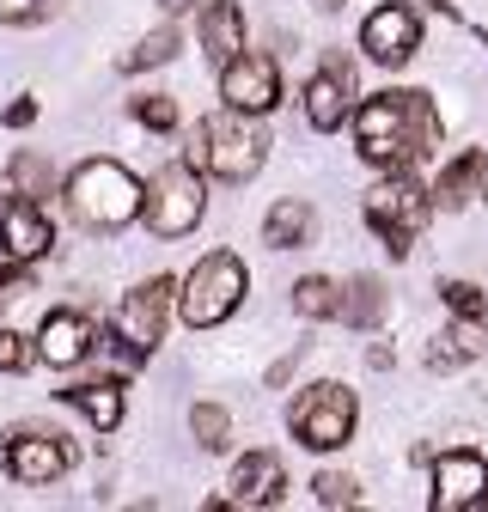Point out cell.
I'll return each instance as SVG.
<instances>
[{"mask_svg":"<svg viewBox=\"0 0 488 512\" xmlns=\"http://www.w3.org/2000/svg\"><path fill=\"white\" fill-rule=\"evenodd\" d=\"M354 116V147L379 171H409L440 153V110L427 92H379L348 110Z\"/></svg>","mask_w":488,"mask_h":512,"instance_id":"1","label":"cell"},{"mask_svg":"<svg viewBox=\"0 0 488 512\" xmlns=\"http://www.w3.org/2000/svg\"><path fill=\"white\" fill-rule=\"evenodd\" d=\"M183 159H190L202 177L244 183V177H257V171H263V159H269V135H263V122H257V116L220 110V116L196 122V135H190V147H183Z\"/></svg>","mask_w":488,"mask_h":512,"instance_id":"2","label":"cell"},{"mask_svg":"<svg viewBox=\"0 0 488 512\" xmlns=\"http://www.w3.org/2000/svg\"><path fill=\"white\" fill-rule=\"evenodd\" d=\"M68 208L92 232H122V226L141 220V177L122 171L116 159H86L68 177Z\"/></svg>","mask_w":488,"mask_h":512,"instance_id":"3","label":"cell"},{"mask_svg":"<svg viewBox=\"0 0 488 512\" xmlns=\"http://www.w3.org/2000/svg\"><path fill=\"white\" fill-rule=\"evenodd\" d=\"M244 293H251V275H244V263L232 250H214V256H202V263L183 275V287H177V311H183V324L190 330H214V324H226V317L244 305Z\"/></svg>","mask_w":488,"mask_h":512,"instance_id":"4","label":"cell"},{"mask_svg":"<svg viewBox=\"0 0 488 512\" xmlns=\"http://www.w3.org/2000/svg\"><path fill=\"white\" fill-rule=\"evenodd\" d=\"M360 208H366V226L385 238L391 256H409L415 238H421V226H427V214H434V196H427V183H421V177H409V171H385L373 189H366V202H360Z\"/></svg>","mask_w":488,"mask_h":512,"instance_id":"5","label":"cell"},{"mask_svg":"<svg viewBox=\"0 0 488 512\" xmlns=\"http://www.w3.org/2000/svg\"><path fill=\"white\" fill-rule=\"evenodd\" d=\"M208 214V189H202V171L190 159H177L165 171H153L141 183V220L159 232V238H183V232H196Z\"/></svg>","mask_w":488,"mask_h":512,"instance_id":"6","label":"cell"},{"mask_svg":"<svg viewBox=\"0 0 488 512\" xmlns=\"http://www.w3.org/2000/svg\"><path fill=\"white\" fill-rule=\"evenodd\" d=\"M354 421H360V403L336 378H318L312 391L287 409V433L305 445V452H342V445L354 439Z\"/></svg>","mask_w":488,"mask_h":512,"instance_id":"7","label":"cell"},{"mask_svg":"<svg viewBox=\"0 0 488 512\" xmlns=\"http://www.w3.org/2000/svg\"><path fill=\"white\" fill-rule=\"evenodd\" d=\"M171 299H177V281H165V275L129 287V299L116 305L110 336H116L122 348H135V354H153V348L165 342V324H171Z\"/></svg>","mask_w":488,"mask_h":512,"instance_id":"8","label":"cell"},{"mask_svg":"<svg viewBox=\"0 0 488 512\" xmlns=\"http://www.w3.org/2000/svg\"><path fill=\"white\" fill-rule=\"evenodd\" d=\"M220 98H226V110L269 116V110L281 104V68H275L269 55L238 49L232 61H220Z\"/></svg>","mask_w":488,"mask_h":512,"instance_id":"9","label":"cell"},{"mask_svg":"<svg viewBox=\"0 0 488 512\" xmlns=\"http://www.w3.org/2000/svg\"><path fill=\"white\" fill-rule=\"evenodd\" d=\"M7 476L13 482H25V488H49V482H61L68 476V464H74V452L61 445L55 433H37V427H25V433H13L7 439Z\"/></svg>","mask_w":488,"mask_h":512,"instance_id":"10","label":"cell"},{"mask_svg":"<svg viewBox=\"0 0 488 512\" xmlns=\"http://www.w3.org/2000/svg\"><path fill=\"white\" fill-rule=\"evenodd\" d=\"M55 244V226L43 220V202L31 196H0V250L13 256V263H37V256H49Z\"/></svg>","mask_w":488,"mask_h":512,"instance_id":"11","label":"cell"},{"mask_svg":"<svg viewBox=\"0 0 488 512\" xmlns=\"http://www.w3.org/2000/svg\"><path fill=\"white\" fill-rule=\"evenodd\" d=\"M415 43H421V19L403 7V0H391V7H379L360 25V49H366V61H379V68H403L415 55Z\"/></svg>","mask_w":488,"mask_h":512,"instance_id":"12","label":"cell"},{"mask_svg":"<svg viewBox=\"0 0 488 512\" xmlns=\"http://www.w3.org/2000/svg\"><path fill=\"white\" fill-rule=\"evenodd\" d=\"M482 494H488V464L476 452H446L434 464V494H427L434 512H476Z\"/></svg>","mask_w":488,"mask_h":512,"instance_id":"13","label":"cell"},{"mask_svg":"<svg viewBox=\"0 0 488 512\" xmlns=\"http://www.w3.org/2000/svg\"><path fill=\"white\" fill-rule=\"evenodd\" d=\"M92 342H98V330H92L86 311H49L43 330H37V360H49V366H80L92 354Z\"/></svg>","mask_w":488,"mask_h":512,"instance_id":"14","label":"cell"},{"mask_svg":"<svg viewBox=\"0 0 488 512\" xmlns=\"http://www.w3.org/2000/svg\"><path fill=\"white\" fill-rule=\"evenodd\" d=\"M287 488V470L275 452H244L232 464V506H275Z\"/></svg>","mask_w":488,"mask_h":512,"instance_id":"15","label":"cell"},{"mask_svg":"<svg viewBox=\"0 0 488 512\" xmlns=\"http://www.w3.org/2000/svg\"><path fill=\"white\" fill-rule=\"evenodd\" d=\"M385 305H391V293H385L379 275H354L348 287H336V317H342L348 330H379L385 324Z\"/></svg>","mask_w":488,"mask_h":512,"instance_id":"16","label":"cell"},{"mask_svg":"<svg viewBox=\"0 0 488 512\" xmlns=\"http://www.w3.org/2000/svg\"><path fill=\"white\" fill-rule=\"evenodd\" d=\"M202 49L214 61H232L244 49V7L238 0H202Z\"/></svg>","mask_w":488,"mask_h":512,"instance_id":"17","label":"cell"},{"mask_svg":"<svg viewBox=\"0 0 488 512\" xmlns=\"http://www.w3.org/2000/svg\"><path fill=\"white\" fill-rule=\"evenodd\" d=\"M312 232H318V214H312V202H299V196L275 202L269 220H263V244H275V250H305Z\"/></svg>","mask_w":488,"mask_h":512,"instance_id":"18","label":"cell"},{"mask_svg":"<svg viewBox=\"0 0 488 512\" xmlns=\"http://www.w3.org/2000/svg\"><path fill=\"white\" fill-rule=\"evenodd\" d=\"M61 403L80 409L98 433H116V421H122V391H116V378H98V384H68V391H61Z\"/></svg>","mask_w":488,"mask_h":512,"instance_id":"19","label":"cell"},{"mask_svg":"<svg viewBox=\"0 0 488 512\" xmlns=\"http://www.w3.org/2000/svg\"><path fill=\"white\" fill-rule=\"evenodd\" d=\"M348 110H354V98H348L330 74H318L312 86H305V122H312L318 135H336V128L348 122Z\"/></svg>","mask_w":488,"mask_h":512,"instance_id":"20","label":"cell"},{"mask_svg":"<svg viewBox=\"0 0 488 512\" xmlns=\"http://www.w3.org/2000/svg\"><path fill=\"white\" fill-rule=\"evenodd\" d=\"M476 165H482V153H458V159L434 177V189H427V196H434V208H464V202L476 196Z\"/></svg>","mask_w":488,"mask_h":512,"instance_id":"21","label":"cell"},{"mask_svg":"<svg viewBox=\"0 0 488 512\" xmlns=\"http://www.w3.org/2000/svg\"><path fill=\"white\" fill-rule=\"evenodd\" d=\"M177 49H183V31L177 25H159V31H147L129 55L116 61L122 74H141V68H165V61H177Z\"/></svg>","mask_w":488,"mask_h":512,"instance_id":"22","label":"cell"},{"mask_svg":"<svg viewBox=\"0 0 488 512\" xmlns=\"http://www.w3.org/2000/svg\"><path fill=\"white\" fill-rule=\"evenodd\" d=\"M482 354V324H464L458 317V330H446L434 348H427V366L434 372H452V366H464V360H476Z\"/></svg>","mask_w":488,"mask_h":512,"instance_id":"23","label":"cell"},{"mask_svg":"<svg viewBox=\"0 0 488 512\" xmlns=\"http://www.w3.org/2000/svg\"><path fill=\"white\" fill-rule=\"evenodd\" d=\"M190 433H196L202 452H226V445H232V415L220 403H196L190 409Z\"/></svg>","mask_w":488,"mask_h":512,"instance_id":"24","label":"cell"},{"mask_svg":"<svg viewBox=\"0 0 488 512\" xmlns=\"http://www.w3.org/2000/svg\"><path fill=\"white\" fill-rule=\"evenodd\" d=\"M13 189L31 196V202H43L49 189H55V165L43 153H13Z\"/></svg>","mask_w":488,"mask_h":512,"instance_id":"25","label":"cell"},{"mask_svg":"<svg viewBox=\"0 0 488 512\" xmlns=\"http://www.w3.org/2000/svg\"><path fill=\"white\" fill-rule=\"evenodd\" d=\"M293 311H299V317H336V281H330V275L293 281Z\"/></svg>","mask_w":488,"mask_h":512,"instance_id":"26","label":"cell"},{"mask_svg":"<svg viewBox=\"0 0 488 512\" xmlns=\"http://www.w3.org/2000/svg\"><path fill=\"white\" fill-rule=\"evenodd\" d=\"M440 299L452 305V317H464V324H482L488 317V293L476 281H440Z\"/></svg>","mask_w":488,"mask_h":512,"instance_id":"27","label":"cell"},{"mask_svg":"<svg viewBox=\"0 0 488 512\" xmlns=\"http://www.w3.org/2000/svg\"><path fill=\"white\" fill-rule=\"evenodd\" d=\"M312 494H318V506H354L360 500V482L348 470H318L312 476Z\"/></svg>","mask_w":488,"mask_h":512,"instance_id":"28","label":"cell"},{"mask_svg":"<svg viewBox=\"0 0 488 512\" xmlns=\"http://www.w3.org/2000/svg\"><path fill=\"white\" fill-rule=\"evenodd\" d=\"M129 110H135V122H147V128H159V135H165V128H177V104H171L165 92H147V98H135Z\"/></svg>","mask_w":488,"mask_h":512,"instance_id":"29","label":"cell"},{"mask_svg":"<svg viewBox=\"0 0 488 512\" xmlns=\"http://www.w3.org/2000/svg\"><path fill=\"white\" fill-rule=\"evenodd\" d=\"M61 7V0H0V25H37Z\"/></svg>","mask_w":488,"mask_h":512,"instance_id":"30","label":"cell"},{"mask_svg":"<svg viewBox=\"0 0 488 512\" xmlns=\"http://www.w3.org/2000/svg\"><path fill=\"white\" fill-rule=\"evenodd\" d=\"M31 360H37V348L19 330H0V372H31Z\"/></svg>","mask_w":488,"mask_h":512,"instance_id":"31","label":"cell"},{"mask_svg":"<svg viewBox=\"0 0 488 512\" xmlns=\"http://www.w3.org/2000/svg\"><path fill=\"white\" fill-rule=\"evenodd\" d=\"M19 293H31V263H13L7 256V263H0V305H13Z\"/></svg>","mask_w":488,"mask_h":512,"instance_id":"32","label":"cell"},{"mask_svg":"<svg viewBox=\"0 0 488 512\" xmlns=\"http://www.w3.org/2000/svg\"><path fill=\"white\" fill-rule=\"evenodd\" d=\"M324 74H330L348 98H360V92H354V61H348V55H336V49H330V55H324Z\"/></svg>","mask_w":488,"mask_h":512,"instance_id":"33","label":"cell"},{"mask_svg":"<svg viewBox=\"0 0 488 512\" xmlns=\"http://www.w3.org/2000/svg\"><path fill=\"white\" fill-rule=\"evenodd\" d=\"M31 122H37V104H31V98L7 104V128H31Z\"/></svg>","mask_w":488,"mask_h":512,"instance_id":"34","label":"cell"},{"mask_svg":"<svg viewBox=\"0 0 488 512\" xmlns=\"http://www.w3.org/2000/svg\"><path fill=\"white\" fill-rule=\"evenodd\" d=\"M159 7H165L171 19H183V13H196V7H202V0H159Z\"/></svg>","mask_w":488,"mask_h":512,"instance_id":"35","label":"cell"},{"mask_svg":"<svg viewBox=\"0 0 488 512\" xmlns=\"http://www.w3.org/2000/svg\"><path fill=\"white\" fill-rule=\"evenodd\" d=\"M476 196L488 202V153H482V165H476Z\"/></svg>","mask_w":488,"mask_h":512,"instance_id":"36","label":"cell"},{"mask_svg":"<svg viewBox=\"0 0 488 512\" xmlns=\"http://www.w3.org/2000/svg\"><path fill=\"white\" fill-rule=\"evenodd\" d=\"M312 7H318V13H342V7H348V0H312Z\"/></svg>","mask_w":488,"mask_h":512,"instance_id":"37","label":"cell"},{"mask_svg":"<svg viewBox=\"0 0 488 512\" xmlns=\"http://www.w3.org/2000/svg\"><path fill=\"white\" fill-rule=\"evenodd\" d=\"M434 7H440V13H452V0H434Z\"/></svg>","mask_w":488,"mask_h":512,"instance_id":"38","label":"cell"},{"mask_svg":"<svg viewBox=\"0 0 488 512\" xmlns=\"http://www.w3.org/2000/svg\"><path fill=\"white\" fill-rule=\"evenodd\" d=\"M482 506H488V494H482Z\"/></svg>","mask_w":488,"mask_h":512,"instance_id":"39","label":"cell"}]
</instances>
